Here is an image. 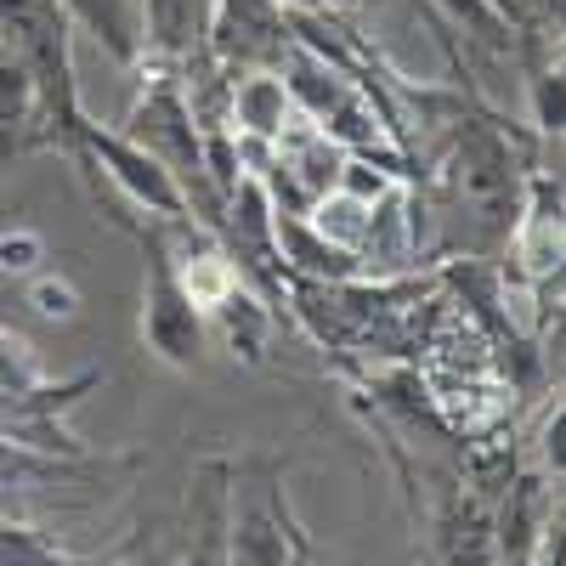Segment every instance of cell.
<instances>
[{
	"label": "cell",
	"instance_id": "obj_1",
	"mask_svg": "<svg viewBox=\"0 0 566 566\" xmlns=\"http://www.w3.org/2000/svg\"><path fill=\"white\" fill-rule=\"evenodd\" d=\"M0 52H12L34 85V125L74 142L85 114L74 91V18L63 0H0Z\"/></svg>",
	"mask_w": 566,
	"mask_h": 566
},
{
	"label": "cell",
	"instance_id": "obj_2",
	"mask_svg": "<svg viewBox=\"0 0 566 566\" xmlns=\"http://www.w3.org/2000/svg\"><path fill=\"white\" fill-rule=\"evenodd\" d=\"M119 136H130L142 154H154V159L176 176L187 210L199 205V221H216V216H221V193H216V181L205 176V130H199L193 103L181 97L176 80L154 74L148 91L136 97V108H130V119H125Z\"/></svg>",
	"mask_w": 566,
	"mask_h": 566
},
{
	"label": "cell",
	"instance_id": "obj_3",
	"mask_svg": "<svg viewBox=\"0 0 566 566\" xmlns=\"http://www.w3.org/2000/svg\"><path fill=\"white\" fill-rule=\"evenodd\" d=\"M442 187H448V205L476 227V244L510 239L515 205H522V181H515V165H510V148L499 130L459 125L453 148L442 154Z\"/></svg>",
	"mask_w": 566,
	"mask_h": 566
},
{
	"label": "cell",
	"instance_id": "obj_4",
	"mask_svg": "<svg viewBox=\"0 0 566 566\" xmlns=\"http://www.w3.org/2000/svg\"><path fill=\"white\" fill-rule=\"evenodd\" d=\"M142 346L165 368H199L210 346V317L193 306V295L176 283L159 244H148V290H142Z\"/></svg>",
	"mask_w": 566,
	"mask_h": 566
},
{
	"label": "cell",
	"instance_id": "obj_5",
	"mask_svg": "<svg viewBox=\"0 0 566 566\" xmlns=\"http://www.w3.org/2000/svg\"><path fill=\"white\" fill-rule=\"evenodd\" d=\"M74 148H80V165H85V170H103V181H114L136 210H148V216H159V221L193 216V210H187V199H181V187H176V176H170L154 154H142L130 136L97 130V125L85 119L80 136H74Z\"/></svg>",
	"mask_w": 566,
	"mask_h": 566
},
{
	"label": "cell",
	"instance_id": "obj_6",
	"mask_svg": "<svg viewBox=\"0 0 566 566\" xmlns=\"http://www.w3.org/2000/svg\"><path fill=\"white\" fill-rule=\"evenodd\" d=\"M227 566H290V493L277 476L261 488V499H239L232 488Z\"/></svg>",
	"mask_w": 566,
	"mask_h": 566
},
{
	"label": "cell",
	"instance_id": "obj_7",
	"mask_svg": "<svg viewBox=\"0 0 566 566\" xmlns=\"http://www.w3.org/2000/svg\"><path fill=\"white\" fill-rule=\"evenodd\" d=\"M227 114H232V136L272 142V136L283 130V119L295 114V103H290V85H283V74L255 69V74H244V80H232Z\"/></svg>",
	"mask_w": 566,
	"mask_h": 566
},
{
	"label": "cell",
	"instance_id": "obj_8",
	"mask_svg": "<svg viewBox=\"0 0 566 566\" xmlns=\"http://www.w3.org/2000/svg\"><path fill=\"white\" fill-rule=\"evenodd\" d=\"M210 335H221V346L232 352V357H239V363H261L266 357V335H272V312L244 290V283H239V290H232V295H221L210 312Z\"/></svg>",
	"mask_w": 566,
	"mask_h": 566
},
{
	"label": "cell",
	"instance_id": "obj_9",
	"mask_svg": "<svg viewBox=\"0 0 566 566\" xmlns=\"http://www.w3.org/2000/svg\"><path fill=\"white\" fill-rule=\"evenodd\" d=\"M69 18L85 29V34H97L108 45V57L119 63H136L142 57V0H63Z\"/></svg>",
	"mask_w": 566,
	"mask_h": 566
},
{
	"label": "cell",
	"instance_id": "obj_10",
	"mask_svg": "<svg viewBox=\"0 0 566 566\" xmlns=\"http://www.w3.org/2000/svg\"><path fill=\"white\" fill-rule=\"evenodd\" d=\"M80 459H52V453H34V448H18L12 437H0V499H18V493H34L45 482H63V476H80Z\"/></svg>",
	"mask_w": 566,
	"mask_h": 566
},
{
	"label": "cell",
	"instance_id": "obj_11",
	"mask_svg": "<svg viewBox=\"0 0 566 566\" xmlns=\"http://www.w3.org/2000/svg\"><path fill=\"white\" fill-rule=\"evenodd\" d=\"M0 566H74V560L57 544H45L34 527L7 522V515H0Z\"/></svg>",
	"mask_w": 566,
	"mask_h": 566
},
{
	"label": "cell",
	"instance_id": "obj_12",
	"mask_svg": "<svg viewBox=\"0 0 566 566\" xmlns=\"http://www.w3.org/2000/svg\"><path fill=\"white\" fill-rule=\"evenodd\" d=\"M34 386H45L34 346L23 335H12V328H0V391H34Z\"/></svg>",
	"mask_w": 566,
	"mask_h": 566
},
{
	"label": "cell",
	"instance_id": "obj_13",
	"mask_svg": "<svg viewBox=\"0 0 566 566\" xmlns=\"http://www.w3.org/2000/svg\"><path fill=\"white\" fill-rule=\"evenodd\" d=\"M45 261V239L34 227H12L0 232V277H34Z\"/></svg>",
	"mask_w": 566,
	"mask_h": 566
},
{
	"label": "cell",
	"instance_id": "obj_14",
	"mask_svg": "<svg viewBox=\"0 0 566 566\" xmlns=\"http://www.w3.org/2000/svg\"><path fill=\"white\" fill-rule=\"evenodd\" d=\"M29 306L40 312V317H52V323H69L74 312H80V290L69 277H34L29 283Z\"/></svg>",
	"mask_w": 566,
	"mask_h": 566
},
{
	"label": "cell",
	"instance_id": "obj_15",
	"mask_svg": "<svg viewBox=\"0 0 566 566\" xmlns=\"http://www.w3.org/2000/svg\"><path fill=\"white\" fill-rule=\"evenodd\" d=\"M533 108H538V130L560 136V74H538L533 80Z\"/></svg>",
	"mask_w": 566,
	"mask_h": 566
},
{
	"label": "cell",
	"instance_id": "obj_16",
	"mask_svg": "<svg viewBox=\"0 0 566 566\" xmlns=\"http://www.w3.org/2000/svg\"><path fill=\"white\" fill-rule=\"evenodd\" d=\"M290 566H323L317 544H312V538H306V527L295 522V510H290Z\"/></svg>",
	"mask_w": 566,
	"mask_h": 566
},
{
	"label": "cell",
	"instance_id": "obj_17",
	"mask_svg": "<svg viewBox=\"0 0 566 566\" xmlns=\"http://www.w3.org/2000/svg\"><path fill=\"white\" fill-rule=\"evenodd\" d=\"M544 464L560 476V402H555V413L544 419Z\"/></svg>",
	"mask_w": 566,
	"mask_h": 566
},
{
	"label": "cell",
	"instance_id": "obj_18",
	"mask_svg": "<svg viewBox=\"0 0 566 566\" xmlns=\"http://www.w3.org/2000/svg\"><path fill=\"white\" fill-rule=\"evenodd\" d=\"M154 7H159V0H148V12H154Z\"/></svg>",
	"mask_w": 566,
	"mask_h": 566
}]
</instances>
